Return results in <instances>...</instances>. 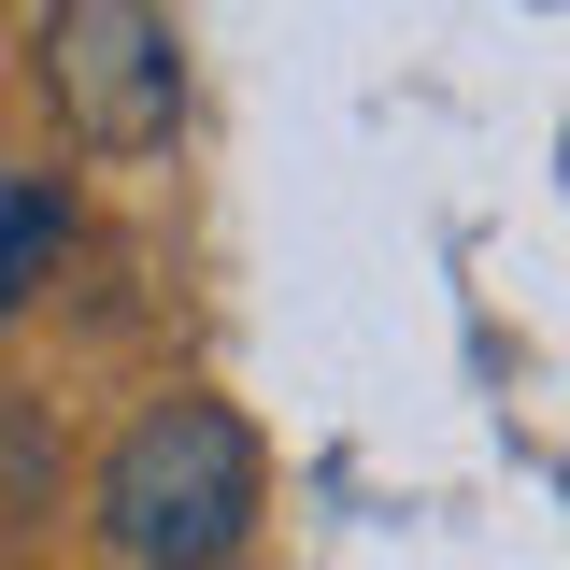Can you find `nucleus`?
<instances>
[{
  "mask_svg": "<svg viewBox=\"0 0 570 570\" xmlns=\"http://www.w3.org/2000/svg\"><path fill=\"white\" fill-rule=\"evenodd\" d=\"M257 499H272L257 428L186 385V400H142V414L115 428L86 513H100V542H115L129 570H228L243 542H257Z\"/></svg>",
  "mask_w": 570,
  "mask_h": 570,
  "instance_id": "f257e3e1",
  "label": "nucleus"
},
{
  "mask_svg": "<svg viewBox=\"0 0 570 570\" xmlns=\"http://www.w3.org/2000/svg\"><path fill=\"white\" fill-rule=\"evenodd\" d=\"M43 100L86 157H157L186 129V43L157 0H43Z\"/></svg>",
  "mask_w": 570,
  "mask_h": 570,
  "instance_id": "f03ea898",
  "label": "nucleus"
},
{
  "mask_svg": "<svg viewBox=\"0 0 570 570\" xmlns=\"http://www.w3.org/2000/svg\"><path fill=\"white\" fill-rule=\"evenodd\" d=\"M71 243V186L58 171H14L0 186V314H29L43 299V257Z\"/></svg>",
  "mask_w": 570,
  "mask_h": 570,
  "instance_id": "7ed1b4c3",
  "label": "nucleus"
}]
</instances>
